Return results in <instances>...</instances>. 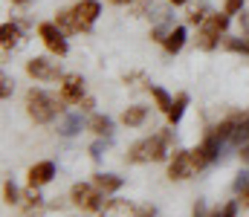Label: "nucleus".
I'll use <instances>...</instances> for the list:
<instances>
[{"instance_id": "obj_1", "label": "nucleus", "mask_w": 249, "mask_h": 217, "mask_svg": "<svg viewBox=\"0 0 249 217\" xmlns=\"http://www.w3.org/2000/svg\"><path fill=\"white\" fill-rule=\"evenodd\" d=\"M64 101L61 96H55V93H47V90H41V87H32L29 93H26V113H29V119L35 122V125H50L58 113H64Z\"/></svg>"}, {"instance_id": "obj_2", "label": "nucleus", "mask_w": 249, "mask_h": 217, "mask_svg": "<svg viewBox=\"0 0 249 217\" xmlns=\"http://www.w3.org/2000/svg\"><path fill=\"white\" fill-rule=\"evenodd\" d=\"M171 131H160L154 136H145L139 142L127 148V162H162L168 156V145H171Z\"/></svg>"}, {"instance_id": "obj_3", "label": "nucleus", "mask_w": 249, "mask_h": 217, "mask_svg": "<svg viewBox=\"0 0 249 217\" xmlns=\"http://www.w3.org/2000/svg\"><path fill=\"white\" fill-rule=\"evenodd\" d=\"M226 29H229V15L226 12H209L206 20L197 26V47L206 52L214 50L220 44V38L226 35Z\"/></svg>"}, {"instance_id": "obj_4", "label": "nucleus", "mask_w": 249, "mask_h": 217, "mask_svg": "<svg viewBox=\"0 0 249 217\" xmlns=\"http://www.w3.org/2000/svg\"><path fill=\"white\" fill-rule=\"evenodd\" d=\"M38 38H41V44L47 47V52L55 55V58H64V55L70 52L67 32H64L55 20H44V23H38Z\"/></svg>"}, {"instance_id": "obj_5", "label": "nucleus", "mask_w": 249, "mask_h": 217, "mask_svg": "<svg viewBox=\"0 0 249 217\" xmlns=\"http://www.w3.org/2000/svg\"><path fill=\"white\" fill-rule=\"evenodd\" d=\"M105 191H99L93 183H75L70 191V203L84 209V212H102L105 209Z\"/></svg>"}, {"instance_id": "obj_6", "label": "nucleus", "mask_w": 249, "mask_h": 217, "mask_svg": "<svg viewBox=\"0 0 249 217\" xmlns=\"http://www.w3.org/2000/svg\"><path fill=\"white\" fill-rule=\"evenodd\" d=\"M26 75L35 78V81H61L64 72L58 67V61H53L47 55H35V58L26 61Z\"/></svg>"}, {"instance_id": "obj_7", "label": "nucleus", "mask_w": 249, "mask_h": 217, "mask_svg": "<svg viewBox=\"0 0 249 217\" xmlns=\"http://www.w3.org/2000/svg\"><path fill=\"white\" fill-rule=\"evenodd\" d=\"M58 96H61L67 104H78V101L87 96V90H84V78H81L78 72H64L61 81H58Z\"/></svg>"}, {"instance_id": "obj_8", "label": "nucleus", "mask_w": 249, "mask_h": 217, "mask_svg": "<svg viewBox=\"0 0 249 217\" xmlns=\"http://www.w3.org/2000/svg\"><path fill=\"white\" fill-rule=\"evenodd\" d=\"M72 12H75V17H78V32H90V29L96 26L99 15H102V3H99V0H78V3L72 6Z\"/></svg>"}, {"instance_id": "obj_9", "label": "nucleus", "mask_w": 249, "mask_h": 217, "mask_svg": "<svg viewBox=\"0 0 249 217\" xmlns=\"http://www.w3.org/2000/svg\"><path fill=\"white\" fill-rule=\"evenodd\" d=\"M194 174H197V168H194L191 150H174V156L168 162V180H188Z\"/></svg>"}, {"instance_id": "obj_10", "label": "nucleus", "mask_w": 249, "mask_h": 217, "mask_svg": "<svg viewBox=\"0 0 249 217\" xmlns=\"http://www.w3.org/2000/svg\"><path fill=\"white\" fill-rule=\"evenodd\" d=\"M55 174H58V168H55V162H50V159H44V162H35L32 168H29V185H35V188H44L47 183H53L55 180Z\"/></svg>"}, {"instance_id": "obj_11", "label": "nucleus", "mask_w": 249, "mask_h": 217, "mask_svg": "<svg viewBox=\"0 0 249 217\" xmlns=\"http://www.w3.org/2000/svg\"><path fill=\"white\" fill-rule=\"evenodd\" d=\"M186 38H188L186 26H171L168 35H165V41H162V50H165L168 55H177V52L186 47Z\"/></svg>"}, {"instance_id": "obj_12", "label": "nucleus", "mask_w": 249, "mask_h": 217, "mask_svg": "<svg viewBox=\"0 0 249 217\" xmlns=\"http://www.w3.org/2000/svg\"><path fill=\"white\" fill-rule=\"evenodd\" d=\"M136 212H139V209H133V203L113 197V200H107V203H105L102 217H136Z\"/></svg>"}, {"instance_id": "obj_13", "label": "nucleus", "mask_w": 249, "mask_h": 217, "mask_svg": "<svg viewBox=\"0 0 249 217\" xmlns=\"http://www.w3.org/2000/svg\"><path fill=\"white\" fill-rule=\"evenodd\" d=\"M20 26L18 23H3V29H0V47H3V52H9V50H15L18 44H20Z\"/></svg>"}, {"instance_id": "obj_14", "label": "nucleus", "mask_w": 249, "mask_h": 217, "mask_svg": "<svg viewBox=\"0 0 249 217\" xmlns=\"http://www.w3.org/2000/svg\"><path fill=\"white\" fill-rule=\"evenodd\" d=\"M122 177H116V174H93V185L99 188V191H105V194H116L119 188H122Z\"/></svg>"}, {"instance_id": "obj_15", "label": "nucleus", "mask_w": 249, "mask_h": 217, "mask_svg": "<svg viewBox=\"0 0 249 217\" xmlns=\"http://www.w3.org/2000/svg\"><path fill=\"white\" fill-rule=\"evenodd\" d=\"M84 125H87V122H84L81 113H67L61 119V125H58V134H61V136H75V134H81Z\"/></svg>"}, {"instance_id": "obj_16", "label": "nucleus", "mask_w": 249, "mask_h": 217, "mask_svg": "<svg viewBox=\"0 0 249 217\" xmlns=\"http://www.w3.org/2000/svg\"><path fill=\"white\" fill-rule=\"evenodd\" d=\"M87 128H90L96 136H110V134H113V119L105 116V113H93L90 122H87Z\"/></svg>"}, {"instance_id": "obj_17", "label": "nucleus", "mask_w": 249, "mask_h": 217, "mask_svg": "<svg viewBox=\"0 0 249 217\" xmlns=\"http://www.w3.org/2000/svg\"><path fill=\"white\" fill-rule=\"evenodd\" d=\"M145 119H148V107H142V104H130L122 113V125H127V128H139V125H145Z\"/></svg>"}, {"instance_id": "obj_18", "label": "nucleus", "mask_w": 249, "mask_h": 217, "mask_svg": "<svg viewBox=\"0 0 249 217\" xmlns=\"http://www.w3.org/2000/svg\"><path fill=\"white\" fill-rule=\"evenodd\" d=\"M55 23L61 26L67 35H75V32H78V17H75L72 9H58V12H55Z\"/></svg>"}, {"instance_id": "obj_19", "label": "nucleus", "mask_w": 249, "mask_h": 217, "mask_svg": "<svg viewBox=\"0 0 249 217\" xmlns=\"http://www.w3.org/2000/svg\"><path fill=\"white\" fill-rule=\"evenodd\" d=\"M186 107H188V93H180V96L174 99V104H171V110L165 113V116H168V122H171V125H180V119H183V113H186Z\"/></svg>"}, {"instance_id": "obj_20", "label": "nucleus", "mask_w": 249, "mask_h": 217, "mask_svg": "<svg viewBox=\"0 0 249 217\" xmlns=\"http://www.w3.org/2000/svg\"><path fill=\"white\" fill-rule=\"evenodd\" d=\"M148 90H151V99L157 101V107H160L162 113H168V110H171V104H174V99H171V96H168V93H165L160 84H151Z\"/></svg>"}, {"instance_id": "obj_21", "label": "nucleus", "mask_w": 249, "mask_h": 217, "mask_svg": "<svg viewBox=\"0 0 249 217\" xmlns=\"http://www.w3.org/2000/svg\"><path fill=\"white\" fill-rule=\"evenodd\" d=\"M226 50H232V52H244L249 55V35H241V38H229V35H223V41H220Z\"/></svg>"}, {"instance_id": "obj_22", "label": "nucleus", "mask_w": 249, "mask_h": 217, "mask_svg": "<svg viewBox=\"0 0 249 217\" xmlns=\"http://www.w3.org/2000/svg\"><path fill=\"white\" fill-rule=\"evenodd\" d=\"M3 197H6V203H9V206L20 200V191H18V185H15L12 180H6V183H3Z\"/></svg>"}, {"instance_id": "obj_23", "label": "nucleus", "mask_w": 249, "mask_h": 217, "mask_svg": "<svg viewBox=\"0 0 249 217\" xmlns=\"http://www.w3.org/2000/svg\"><path fill=\"white\" fill-rule=\"evenodd\" d=\"M238 206H241L238 200H229L223 209H217V212H214L212 217H238Z\"/></svg>"}, {"instance_id": "obj_24", "label": "nucleus", "mask_w": 249, "mask_h": 217, "mask_svg": "<svg viewBox=\"0 0 249 217\" xmlns=\"http://www.w3.org/2000/svg\"><path fill=\"white\" fill-rule=\"evenodd\" d=\"M220 12H226L229 17H232V15H241V12H244V0H223V9H220Z\"/></svg>"}, {"instance_id": "obj_25", "label": "nucleus", "mask_w": 249, "mask_h": 217, "mask_svg": "<svg viewBox=\"0 0 249 217\" xmlns=\"http://www.w3.org/2000/svg\"><path fill=\"white\" fill-rule=\"evenodd\" d=\"M238 203H241L244 209H249V180L241 185V188H238Z\"/></svg>"}, {"instance_id": "obj_26", "label": "nucleus", "mask_w": 249, "mask_h": 217, "mask_svg": "<svg viewBox=\"0 0 249 217\" xmlns=\"http://www.w3.org/2000/svg\"><path fill=\"white\" fill-rule=\"evenodd\" d=\"M105 148H107V139H99V142H93V145H90V156H93V159H99V156L105 153Z\"/></svg>"}, {"instance_id": "obj_27", "label": "nucleus", "mask_w": 249, "mask_h": 217, "mask_svg": "<svg viewBox=\"0 0 249 217\" xmlns=\"http://www.w3.org/2000/svg\"><path fill=\"white\" fill-rule=\"evenodd\" d=\"M12 90H15V81H12V78H9V75L3 72V90H0V96H3V101H6V99L12 96Z\"/></svg>"}, {"instance_id": "obj_28", "label": "nucleus", "mask_w": 249, "mask_h": 217, "mask_svg": "<svg viewBox=\"0 0 249 217\" xmlns=\"http://www.w3.org/2000/svg\"><path fill=\"white\" fill-rule=\"evenodd\" d=\"M78 104H81V110H84V113H90V110H93V107H96V101H93V99H90V96H84V99H81V101H78Z\"/></svg>"}, {"instance_id": "obj_29", "label": "nucleus", "mask_w": 249, "mask_h": 217, "mask_svg": "<svg viewBox=\"0 0 249 217\" xmlns=\"http://www.w3.org/2000/svg\"><path fill=\"white\" fill-rule=\"evenodd\" d=\"M136 217H157V209H154V206H145V209L136 212Z\"/></svg>"}, {"instance_id": "obj_30", "label": "nucleus", "mask_w": 249, "mask_h": 217, "mask_svg": "<svg viewBox=\"0 0 249 217\" xmlns=\"http://www.w3.org/2000/svg\"><path fill=\"white\" fill-rule=\"evenodd\" d=\"M194 217H206V206H203V203L194 206Z\"/></svg>"}, {"instance_id": "obj_31", "label": "nucleus", "mask_w": 249, "mask_h": 217, "mask_svg": "<svg viewBox=\"0 0 249 217\" xmlns=\"http://www.w3.org/2000/svg\"><path fill=\"white\" fill-rule=\"evenodd\" d=\"M107 3H113V6H130L133 0H107Z\"/></svg>"}, {"instance_id": "obj_32", "label": "nucleus", "mask_w": 249, "mask_h": 217, "mask_svg": "<svg viewBox=\"0 0 249 217\" xmlns=\"http://www.w3.org/2000/svg\"><path fill=\"white\" fill-rule=\"evenodd\" d=\"M165 3H168V6H186L188 0H165Z\"/></svg>"}, {"instance_id": "obj_33", "label": "nucleus", "mask_w": 249, "mask_h": 217, "mask_svg": "<svg viewBox=\"0 0 249 217\" xmlns=\"http://www.w3.org/2000/svg\"><path fill=\"white\" fill-rule=\"evenodd\" d=\"M12 3H15V6H23V3H29V0H12Z\"/></svg>"}]
</instances>
